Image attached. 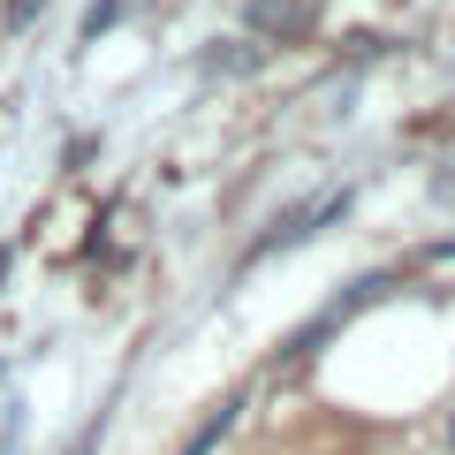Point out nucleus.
Instances as JSON below:
<instances>
[{
	"instance_id": "1",
	"label": "nucleus",
	"mask_w": 455,
	"mask_h": 455,
	"mask_svg": "<svg viewBox=\"0 0 455 455\" xmlns=\"http://www.w3.org/2000/svg\"><path fill=\"white\" fill-rule=\"evenodd\" d=\"M243 23L266 46H296V38H311L319 8H311V0H243Z\"/></svg>"
},
{
	"instance_id": "2",
	"label": "nucleus",
	"mask_w": 455,
	"mask_h": 455,
	"mask_svg": "<svg viewBox=\"0 0 455 455\" xmlns=\"http://www.w3.org/2000/svg\"><path fill=\"white\" fill-rule=\"evenodd\" d=\"M334 212H341V197H319V205H296V212H281V220H274V235H259V243H251V259H274V251L304 243L311 228H319V220H334Z\"/></svg>"
},
{
	"instance_id": "3",
	"label": "nucleus",
	"mask_w": 455,
	"mask_h": 455,
	"mask_svg": "<svg viewBox=\"0 0 455 455\" xmlns=\"http://www.w3.org/2000/svg\"><path fill=\"white\" fill-rule=\"evenodd\" d=\"M243 403H251V395H243V387H235V395H220V403H212V410H205V425H197V433H190V440H182V448H175V455H212V448H220V440H228V433H235V418H243Z\"/></svg>"
},
{
	"instance_id": "4",
	"label": "nucleus",
	"mask_w": 455,
	"mask_h": 455,
	"mask_svg": "<svg viewBox=\"0 0 455 455\" xmlns=\"http://www.w3.org/2000/svg\"><path fill=\"white\" fill-rule=\"evenodd\" d=\"M114 23H122V0H99L92 16H84V38H99V31H114Z\"/></svg>"
},
{
	"instance_id": "5",
	"label": "nucleus",
	"mask_w": 455,
	"mask_h": 455,
	"mask_svg": "<svg viewBox=\"0 0 455 455\" xmlns=\"http://www.w3.org/2000/svg\"><path fill=\"white\" fill-rule=\"evenodd\" d=\"M31 16H38V0H8V23H16V31H23Z\"/></svg>"
},
{
	"instance_id": "6",
	"label": "nucleus",
	"mask_w": 455,
	"mask_h": 455,
	"mask_svg": "<svg viewBox=\"0 0 455 455\" xmlns=\"http://www.w3.org/2000/svg\"><path fill=\"white\" fill-rule=\"evenodd\" d=\"M8 266H16V251H8V243H0V281H8Z\"/></svg>"
}]
</instances>
